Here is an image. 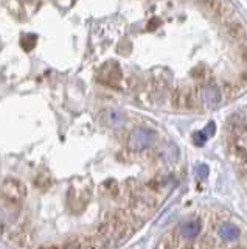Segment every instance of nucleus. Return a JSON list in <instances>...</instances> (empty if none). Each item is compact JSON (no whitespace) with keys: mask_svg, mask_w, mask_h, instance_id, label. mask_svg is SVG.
<instances>
[{"mask_svg":"<svg viewBox=\"0 0 247 249\" xmlns=\"http://www.w3.org/2000/svg\"><path fill=\"white\" fill-rule=\"evenodd\" d=\"M22 2H27V0H22Z\"/></svg>","mask_w":247,"mask_h":249,"instance_id":"nucleus-17","label":"nucleus"},{"mask_svg":"<svg viewBox=\"0 0 247 249\" xmlns=\"http://www.w3.org/2000/svg\"><path fill=\"white\" fill-rule=\"evenodd\" d=\"M196 101H198L196 90H193L190 88H177L173 92V105L179 109L195 106Z\"/></svg>","mask_w":247,"mask_h":249,"instance_id":"nucleus-3","label":"nucleus"},{"mask_svg":"<svg viewBox=\"0 0 247 249\" xmlns=\"http://www.w3.org/2000/svg\"><path fill=\"white\" fill-rule=\"evenodd\" d=\"M241 61L247 66V45H244L243 50H241Z\"/></svg>","mask_w":247,"mask_h":249,"instance_id":"nucleus-14","label":"nucleus"},{"mask_svg":"<svg viewBox=\"0 0 247 249\" xmlns=\"http://www.w3.org/2000/svg\"><path fill=\"white\" fill-rule=\"evenodd\" d=\"M219 235L224 241H235L239 237V229L231 223H224L219 228Z\"/></svg>","mask_w":247,"mask_h":249,"instance_id":"nucleus-9","label":"nucleus"},{"mask_svg":"<svg viewBox=\"0 0 247 249\" xmlns=\"http://www.w3.org/2000/svg\"><path fill=\"white\" fill-rule=\"evenodd\" d=\"M3 195L6 198H10L13 201H20L25 196V187L22 185L19 181H14V179H8L3 184Z\"/></svg>","mask_w":247,"mask_h":249,"instance_id":"nucleus-7","label":"nucleus"},{"mask_svg":"<svg viewBox=\"0 0 247 249\" xmlns=\"http://www.w3.org/2000/svg\"><path fill=\"white\" fill-rule=\"evenodd\" d=\"M99 81H103L104 84H117L118 81H121V69L118 67L117 62H107V64H104L101 67V70H99Z\"/></svg>","mask_w":247,"mask_h":249,"instance_id":"nucleus-4","label":"nucleus"},{"mask_svg":"<svg viewBox=\"0 0 247 249\" xmlns=\"http://www.w3.org/2000/svg\"><path fill=\"white\" fill-rule=\"evenodd\" d=\"M239 80H241L243 83H247V72H246V73H243V75H241V78H239Z\"/></svg>","mask_w":247,"mask_h":249,"instance_id":"nucleus-16","label":"nucleus"},{"mask_svg":"<svg viewBox=\"0 0 247 249\" xmlns=\"http://www.w3.org/2000/svg\"><path fill=\"white\" fill-rule=\"evenodd\" d=\"M226 31H227V36L231 39V41L238 42L243 47H244V44L247 45V42H246L247 41V31L239 20H236V19L227 20L226 22Z\"/></svg>","mask_w":247,"mask_h":249,"instance_id":"nucleus-5","label":"nucleus"},{"mask_svg":"<svg viewBox=\"0 0 247 249\" xmlns=\"http://www.w3.org/2000/svg\"><path fill=\"white\" fill-rule=\"evenodd\" d=\"M157 134L149 128H135L131 131L128 137V148L132 151H143L146 148H149L154 142H156Z\"/></svg>","mask_w":247,"mask_h":249,"instance_id":"nucleus-1","label":"nucleus"},{"mask_svg":"<svg viewBox=\"0 0 247 249\" xmlns=\"http://www.w3.org/2000/svg\"><path fill=\"white\" fill-rule=\"evenodd\" d=\"M246 128V117L243 114H233L229 119V129L233 134H241Z\"/></svg>","mask_w":247,"mask_h":249,"instance_id":"nucleus-10","label":"nucleus"},{"mask_svg":"<svg viewBox=\"0 0 247 249\" xmlns=\"http://www.w3.org/2000/svg\"><path fill=\"white\" fill-rule=\"evenodd\" d=\"M214 131H216V124L214 123H208L207 124V126H205V129H204V132H205V134L208 136V137H210V136H213L214 134Z\"/></svg>","mask_w":247,"mask_h":249,"instance_id":"nucleus-13","label":"nucleus"},{"mask_svg":"<svg viewBox=\"0 0 247 249\" xmlns=\"http://www.w3.org/2000/svg\"><path fill=\"white\" fill-rule=\"evenodd\" d=\"M191 139H193V143H195L196 146H204V145H205V142H207V139H208V136L205 134L204 129H202V131H196V132H193Z\"/></svg>","mask_w":247,"mask_h":249,"instance_id":"nucleus-12","label":"nucleus"},{"mask_svg":"<svg viewBox=\"0 0 247 249\" xmlns=\"http://www.w3.org/2000/svg\"><path fill=\"white\" fill-rule=\"evenodd\" d=\"M101 119H103V123L109 128H121L123 124L126 123L125 114H123L121 111H118V109H114V107L104 109V111L101 112Z\"/></svg>","mask_w":247,"mask_h":249,"instance_id":"nucleus-6","label":"nucleus"},{"mask_svg":"<svg viewBox=\"0 0 247 249\" xmlns=\"http://www.w3.org/2000/svg\"><path fill=\"white\" fill-rule=\"evenodd\" d=\"M199 232H200V221L196 220V218H191V220H187L181 224V233L187 240L196 238L199 235Z\"/></svg>","mask_w":247,"mask_h":249,"instance_id":"nucleus-8","label":"nucleus"},{"mask_svg":"<svg viewBox=\"0 0 247 249\" xmlns=\"http://www.w3.org/2000/svg\"><path fill=\"white\" fill-rule=\"evenodd\" d=\"M208 173H210V170H208V165H205V163H198L195 167V176L199 179V181L207 179Z\"/></svg>","mask_w":247,"mask_h":249,"instance_id":"nucleus-11","label":"nucleus"},{"mask_svg":"<svg viewBox=\"0 0 247 249\" xmlns=\"http://www.w3.org/2000/svg\"><path fill=\"white\" fill-rule=\"evenodd\" d=\"M196 98H198L199 103L202 106H205V107H216V106H219V103H221L222 93L213 84H202L196 90Z\"/></svg>","mask_w":247,"mask_h":249,"instance_id":"nucleus-2","label":"nucleus"},{"mask_svg":"<svg viewBox=\"0 0 247 249\" xmlns=\"http://www.w3.org/2000/svg\"><path fill=\"white\" fill-rule=\"evenodd\" d=\"M63 249H82V246L78 245V243H68V245H66Z\"/></svg>","mask_w":247,"mask_h":249,"instance_id":"nucleus-15","label":"nucleus"}]
</instances>
